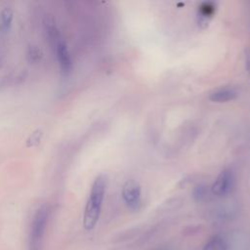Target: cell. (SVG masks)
<instances>
[{
    "mask_svg": "<svg viewBox=\"0 0 250 250\" xmlns=\"http://www.w3.org/2000/svg\"><path fill=\"white\" fill-rule=\"evenodd\" d=\"M106 178L104 175H99L93 182L90 194L85 206L83 215V227L86 230H92L100 218L102 205L105 193Z\"/></svg>",
    "mask_w": 250,
    "mask_h": 250,
    "instance_id": "cell-1",
    "label": "cell"
},
{
    "mask_svg": "<svg viewBox=\"0 0 250 250\" xmlns=\"http://www.w3.org/2000/svg\"><path fill=\"white\" fill-rule=\"evenodd\" d=\"M49 218L47 205L39 206L32 218L28 236V250H43V239Z\"/></svg>",
    "mask_w": 250,
    "mask_h": 250,
    "instance_id": "cell-2",
    "label": "cell"
},
{
    "mask_svg": "<svg viewBox=\"0 0 250 250\" xmlns=\"http://www.w3.org/2000/svg\"><path fill=\"white\" fill-rule=\"evenodd\" d=\"M122 198L130 210H138L142 204V192L139 183L134 180H128L122 188Z\"/></svg>",
    "mask_w": 250,
    "mask_h": 250,
    "instance_id": "cell-3",
    "label": "cell"
},
{
    "mask_svg": "<svg viewBox=\"0 0 250 250\" xmlns=\"http://www.w3.org/2000/svg\"><path fill=\"white\" fill-rule=\"evenodd\" d=\"M53 46L56 52V57L60 69L63 75H67L70 72L72 65L67 46L62 38H60Z\"/></svg>",
    "mask_w": 250,
    "mask_h": 250,
    "instance_id": "cell-4",
    "label": "cell"
},
{
    "mask_svg": "<svg viewBox=\"0 0 250 250\" xmlns=\"http://www.w3.org/2000/svg\"><path fill=\"white\" fill-rule=\"evenodd\" d=\"M232 187V174L229 170L226 169L222 171L212 186V191L214 194L222 196L229 192Z\"/></svg>",
    "mask_w": 250,
    "mask_h": 250,
    "instance_id": "cell-5",
    "label": "cell"
},
{
    "mask_svg": "<svg viewBox=\"0 0 250 250\" xmlns=\"http://www.w3.org/2000/svg\"><path fill=\"white\" fill-rule=\"evenodd\" d=\"M237 96L236 92L230 88H223L214 91L210 94L209 99L216 103H225L235 99Z\"/></svg>",
    "mask_w": 250,
    "mask_h": 250,
    "instance_id": "cell-6",
    "label": "cell"
},
{
    "mask_svg": "<svg viewBox=\"0 0 250 250\" xmlns=\"http://www.w3.org/2000/svg\"><path fill=\"white\" fill-rule=\"evenodd\" d=\"M229 248L228 241L220 234L211 236L203 246V250H229Z\"/></svg>",
    "mask_w": 250,
    "mask_h": 250,
    "instance_id": "cell-7",
    "label": "cell"
},
{
    "mask_svg": "<svg viewBox=\"0 0 250 250\" xmlns=\"http://www.w3.org/2000/svg\"><path fill=\"white\" fill-rule=\"evenodd\" d=\"M14 13L11 8H5L1 12V26L4 31H8L12 25Z\"/></svg>",
    "mask_w": 250,
    "mask_h": 250,
    "instance_id": "cell-8",
    "label": "cell"
},
{
    "mask_svg": "<svg viewBox=\"0 0 250 250\" xmlns=\"http://www.w3.org/2000/svg\"><path fill=\"white\" fill-rule=\"evenodd\" d=\"M215 12V6L212 3H203L198 9V15L201 18V21H207Z\"/></svg>",
    "mask_w": 250,
    "mask_h": 250,
    "instance_id": "cell-9",
    "label": "cell"
},
{
    "mask_svg": "<svg viewBox=\"0 0 250 250\" xmlns=\"http://www.w3.org/2000/svg\"><path fill=\"white\" fill-rule=\"evenodd\" d=\"M42 131L37 129L35 130L33 133L30 134V136L28 137V139L26 140V146L27 147H31V146H35L40 143V140L42 138Z\"/></svg>",
    "mask_w": 250,
    "mask_h": 250,
    "instance_id": "cell-10",
    "label": "cell"
},
{
    "mask_svg": "<svg viewBox=\"0 0 250 250\" xmlns=\"http://www.w3.org/2000/svg\"><path fill=\"white\" fill-rule=\"evenodd\" d=\"M41 57H42V54H41L40 50H39L36 46H30V47L28 48L27 58H28L29 62H37L38 61H40Z\"/></svg>",
    "mask_w": 250,
    "mask_h": 250,
    "instance_id": "cell-11",
    "label": "cell"
}]
</instances>
